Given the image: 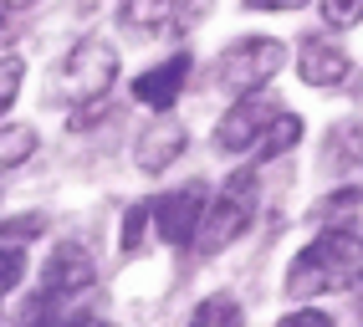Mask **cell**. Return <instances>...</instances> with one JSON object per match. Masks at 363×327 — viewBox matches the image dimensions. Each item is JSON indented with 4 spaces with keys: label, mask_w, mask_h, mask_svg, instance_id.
I'll use <instances>...</instances> for the list:
<instances>
[{
    "label": "cell",
    "mask_w": 363,
    "mask_h": 327,
    "mask_svg": "<svg viewBox=\"0 0 363 327\" xmlns=\"http://www.w3.org/2000/svg\"><path fill=\"white\" fill-rule=\"evenodd\" d=\"M363 276V236H348V230H323L312 236L292 266H286V297H323V292H348Z\"/></svg>",
    "instance_id": "cell-1"
},
{
    "label": "cell",
    "mask_w": 363,
    "mask_h": 327,
    "mask_svg": "<svg viewBox=\"0 0 363 327\" xmlns=\"http://www.w3.org/2000/svg\"><path fill=\"white\" fill-rule=\"evenodd\" d=\"M113 82H118V46L103 41V36H82V41L57 62V87H52V98L67 103L72 113H87L92 103L108 98Z\"/></svg>",
    "instance_id": "cell-2"
},
{
    "label": "cell",
    "mask_w": 363,
    "mask_h": 327,
    "mask_svg": "<svg viewBox=\"0 0 363 327\" xmlns=\"http://www.w3.org/2000/svg\"><path fill=\"white\" fill-rule=\"evenodd\" d=\"M281 62H286V46L277 36H240L215 57V82L225 92H235V98L240 92H261L281 72Z\"/></svg>",
    "instance_id": "cell-3"
},
{
    "label": "cell",
    "mask_w": 363,
    "mask_h": 327,
    "mask_svg": "<svg viewBox=\"0 0 363 327\" xmlns=\"http://www.w3.org/2000/svg\"><path fill=\"white\" fill-rule=\"evenodd\" d=\"M256 220V174L240 169L220 195H215V205H205V220H200V251L215 256L225 251L230 241L246 236V225Z\"/></svg>",
    "instance_id": "cell-4"
},
{
    "label": "cell",
    "mask_w": 363,
    "mask_h": 327,
    "mask_svg": "<svg viewBox=\"0 0 363 327\" xmlns=\"http://www.w3.org/2000/svg\"><path fill=\"white\" fill-rule=\"evenodd\" d=\"M277 98L272 92H240V98L225 108V118H220V128H215V149L220 154H246L251 144H261V133H266V123L277 118Z\"/></svg>",
    "instance_id": "cell-5"
},
{
    "label": "cell",
    "mask_w": 363,
    "mask_h": 327,
    "mask_svg": "<svg viewBox=\"0 0 363 327\" xmlns=\"http://www.w3.org/2000/svg\"><path fill=\"white\" fill-rule=\"evenodd\" d=\"M205 205H210V190H205V179H189L184 190H169L164 200H154V220H159V236H164L169 246H189V241L200 236Z\"/></svg>",
    "instance_id": "cell-6"
},
{
    "label": "cell",
    "mask_w": 363,
    "mask_h": 327,
    "mask_svg": "<svg viewBox=\"0 0 363 327\" xmlns=\"http://www.w3.org/2000/svg\"><path fill=\"white\" fill-rule=\"evenodd\" d=\"M297 72L307 87H343L353 77V57L328 36H302L297 46Z\"/></svg>",
    "instance_id": "cell-7"
},
{
    "label": "cell",
    "mask_w": 363,
    "mask_h": 327,
    "mask_svg": "<svg viewBox=\"0 0 363 327\" xmlns=\"http://www.w3.org/2000/svg\"><path fill=\"white\" fill-rule=\"evenodd\" d=\"M184 82H189V52H174V57H164L159 67H149V72H138L133 98L143 108H154V113H169V108L179 103Z\"/></svg>",
    "instance_id": "cell-8"
},
{
    "label": "cell",
    "mask_w": 363,
    "mask_h": 327,
    "mask_svg": "<svg viewBox=\"0 0 363 327\" xmlns=\"http://www.w3.org/2000/svg\"><path fill=\"white\" fill-rule=\"evenodd\" d=\"M184 149H189V128L174 123V118H159V123L143 128V138H138V169L143 174H164Z\"/></svg>",
    "instance_id": "cell-9"
},
{
    "label": "cell",
    "mask_w": 363,
    "mask_h": 327,
    "mask_svg": "<svg viewBox=\"0 0 363 327\" xmlns=\"http://www.w3.org/2000/svg\"><path fill=\"white\" fill-rule=\"evenodd\" d=\"M318 225L323 230H348V236H363V190L348 184V190H333L318 205Z\"/></svg>",
    "instance_id": "cell-10"
},
{
    "label": "cell",
    "mask_w": 363,
    "mask_h": 327,
    "mask_svg": "<svg viewBox=\"0 0 363 327\" xmlns=\"http://www.w3.org/2000/svg\"><path fill=\"white\" fill-rule=\"evenodd\" d=\"M184 327H246V312H240V302L230 292H210L195 302V312H189Z\"/></svg>",
    "instance_id": "cell-11"
},
{
    "label": "cell",
    "mask_w": 363,
    "mask_h": 327,
    "mask_svg": "<svg viewBox=\"0 0 363 327\" xmlns=\"http://www.w3.org/2000/svg\"><path fill=\"white\" fill-rule=\"evenodd\" d=\"M297 138H302V118L297 113H277V118L266 123V133H261V164H272L286 149H297Z\"/></svg>",
    "instance_id": "cell-12"
},
{
    "label": "cell",
    "mask_w": 363,
    "mask_h": 327,
    "mask_svg": "<svg viewBox=\"0 0 363 327\" xmlns=\"http://www.w3.org/2000/svg\"><path fill=\"white\" fill-rule=\"evenodd\" d=\"M36 154V128L31 123H0V174L26 164Z\"/></svg>",
    "instance_id": "cell-13"
},
{
    "label": "cell",
    "mask_w": 363,
    "mask_h": 327,
    "mask_svg": "<svg viewBox=\"0 0 363 327\" xmlns=\"http://www.w3.org/2000/svg\"><path fill=\"white\" fill-rule=\"evenodd\" d=\"M184 6H189V0H133V6H128V21H133V26H143V31H154V26H169Z\"/></svg>",
    "instance_id": "cell-14"
},
{
    "label": "cell",
    "mask_w": 363,
    "mask_h": 327,
    "mask_svg": "<svg viewBox=\"0 0 363 327\" xmlns=\"http://www.w3.org/2000/svg\"><path fill=\"white\" fill-rule=\"evenodd\" d=\"M328 159L333 164H363V118L348 123V128H337L328 138Z\"/></svg>",
    "instance_id": "cell-15"
},
{
    "label": "cell",
    "mask_w": 363,
    "mask_h": 327,
    "mask_svg": "<svg viewBox=\"0 0 363 327\" xmlns=\"http://www.w3.org/2000/svg\"><path fill=\"white\" fill-rule=\"evenodd\" d=\"M21 276H26V246H0V307L21 287Z\"/></svg>",
    "instance_id": "cell-16"
},
{
    "label": "cell",
    "mask_w": 363,
    "mask_h": 327,
    "mask_svg": "<svg viewBox=\"0 0 363 327\" xmlns=\"http://www.w3.org/2000/svg\"><path fill=\"white\" fill-rule=\"evenodd\" d=\"M318 16L328 21L333 31H353L363 21V0H318Z\"/></svg>",
    "instance_id": "cell-17"
},
{
    "label": "cell",
    "mask_w": 363,
    "mask_h": 327,
    "mask_svg": "<svg viewBox=\"0 0 363 327\" xmlns=\"http://www.w3.org/2000/svg\"><path fill=\"white\" fill-rule=\"evenodd\" d=\"M21 82H26V62H21V57H0V113L16 103Z\"/></svg>",
    "instance_id": "cell-18"
},
{
    "label": "cell",
    "mask_w": 363,
    "mask_h": 327,
    "mask_svg": "<svg viewBox=\"0 0 363 327\" xmlns=\"http://www.w3.org/2000/svg\"><path fill=\"white\" fill-rule=\"evenodd\" d=\"M149 220H154V205H133V210H128V220H123V241H118V246H123V256L138 251V236L149 230Z\"/></svg>",
    "instance_id": "cell-19"
},
{
    "label": "cell",
    "mask_w": 363,
    "mask_h": 327,
    "mask_svg": "<svg viewBox=\"0 0 363 327\" xmlns=\"http://www.w3.org/2000/svg\"><path fill=\"white\" fill-rule=\"evenodd\" d=\"M277 327H333V317L318 312V307H302V312H286Z\"/></svg>",
    "instance_id": "cell-20"
},
{
    "label": "cell",
    "mask_w": 363,
    "mask_h": 327,
    "mask_svg": "<svg viewBox=\"0 0 363 327\" xmlns=\"http://www.w3.org/2000/svg\"><path fill=\"white\" fill-rule=\"evenodd\" d=\"M307 0H246V11H302Z\"/></svg>",
    "instance_id": "cell-21"
},
{
    "label": "cell",
    "mask_w": 363,
    "mask_h": 327,
    "mask_svg": "<svg viewBox=\"0 0 363 327\" xmlns=\"http://www.w3.org/2000/svg\"><path fill=\"white\" fill-rule=\"evenodd\" d=\"M26 6H36V0H0V16H11V11H26Z\"/></svg>",
    "instance_id": "cell-22"
},
{
    "label": "cell",
    "mask_w": 363,
    "mask_h": 327,
    "mask_svg": "<svg viewBox=\"0 0 363 327\" xmlns=\"http://www.w3.org/2000/svg\"><path fill=\"white\" fill-rule=\"evenodd\" d=\"M98 6H108V0H77V11H82V16H92Z\"/></svg>",
    "instance_id": "cell-23"
},
{
    "label": "cell",
    "mask_w": 363,
    "mask_h": 327,
    "mask_svg": "<svg viewBox=\"0 0 363 327\" xmlns=\"http://www.w3.org/2000/svg\"><path fill=\"white\" fill-rule=\"evenodd\" d=\"M77 327H108V322H98V317H82V322H77Z\"/></svg>",
    "instance_id": "cell-24"
}]
</instances>
